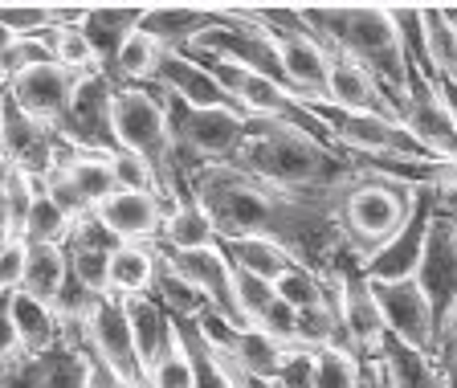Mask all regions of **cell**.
Masks as SVG:
<instances>
[{
	"mask_svg": "<svg viewBox=\"0 0 457 388\" xmlns=\"http://www.w3.org/2000/svg\"><path fill=\"white\" fill-rule=\"evenodd\" d=\"M228 164L270 189L323 192V197H343L352 184L368 176V164L360 156H347L335 143L314 139L295 127L266 123V119H253L249 135L241 139L237 156Z\"/></svg>",
	"mask_w": 457,
	"mask_h": 388,
	"instance_id": "cell-1",
	"label": "cell"
},
{
	"mask_svg": "<svg viewBox=\"0 0 457 388\" xmlns=\"http://www.w3.org/2000/svg\"><path fill=\"white\" fill-rule=\"evenodd\" d=\"M298 17L306 38L327 57H347L363 66L400 111V98L409 90V66L388 21V4H303Z\"/></svg>",
	"mask_w": 457,
	"mask_h": 388,
	"instance_id": "cell-2",
	"label": "cell"
},
{
	"mask_svg": "<svg viewBox=\"0 0 457 388\" xmlns=\"http://www.w3.org/2000/svg\"><path fill=\"white\" fill-rule=\"evenodd\" d=\"M412 197H417V189L368 172V176H363L360 184H352L339 200V229H343V237H347V246L360 257L376 254V249H380L384 241H392V237L400 233V225L409 221Z\"/></svg>",
	"mask_w": 457,
	"mask_h": 388,
	"instance_id": "cell-3",
	"label": "cell"
},
{
	"mask_svg": "<svg viewBox=\"0 0 457 388\" xmlns=\"http://www.w3.org/2000/svg\"><path fill=\"white\" fill-rule=\"evenodd\" d=\"M111 127L119 152L139 156L143 164H152L160 197L168 189V152H171V131H168V111L155 86H114L111 103Z\"/></svg>",
	"mask_w": 457,
	"mask_h": 388,
	"instance_id": "cell-4",
	"label": "cell"
},
{
	"mask_svg": "<svg viewBox=\"0 0 457 388\" xmlns=\"http://www.w3.org/2000/svg\"><path fill=\"white\" fill-rule=\"evenodd\" d=\"M78 335H82L86 351H90L111 376H119L131 388H147V368H143L139 351H135V335H131V323H127L123 299L98 294V303L90 307V315L78 323Z\"/></svg>",
	"mask_w": 457,
	"mask_h": 388,
	"instance_id": "cell-5",
	"label": "cell"
},
{
	"mask_svg": "<svg viewBox=\"0 0 457 388\" xmlns=\"http://www.w3.org/2000/svg\"><path fill=\"white\" fill-rule=\"evenodd\" d=\"M111 103H114V82L106 74H86L74 82V98H70L62 123L54 127L57 139L86 156H114V127H111Z\"/></svg>",
	"mask_w": 457,
	"mask_h": 388,
	"instance_id": "cell-6",
	"label": "cell"
},
{
	"mask_svg": "<svg viewBox=\"0 0 457 388\" xmlns=\"http://www.w3.org/2000/svg\"><path fill=\"white\" fill-rule=\"evenodd\" d=\"M371 303L380 311L384 335L409 343V348L433 356L437 348V319H433V307L420 294L417 278H400V283H368Z\"/></svg>",
	"mask_w": 457,
	"mask_h": 388,
	"instance_id": "cell-7",
	"label": "cell"
},
{
	"mask_svg": "<svg viewBox=\"0 0 457 388\" xmlns=\"http://www.w3.org/2000/svg\"><path fill=\"white\" fill-rule=\"evenodd\" d=\"M400 123L437 164H457V123L433 78L409 74V90L400 98Z\"/></svg>",
	"mask_w": 457,
	"mask_h": 388,
	"instance_id": "cell-8",
	"label": "cell"
},
{
	"mask_svg": "<svg viewBox=\"0 0 457 388\" xmlns=\"http://www.w3.org/2000/svg\"><path fill=\"white\" fill-rule=\"evenodd\" d=\"M433 217H437V189H417L409 221L400 225V233L392 237V241H384L376 254L363 257L360 274L368 278V283H400V278H412L420 266V249H425Z\"/></svg>",
	"mask_w": 457,
	"mask_h": 388,
	"instance_id": "cell-9",
	"label": "cell"
},
{
	"mask_svg": "<svg viewBox=\"0 0 457 388\" xmlns=\"http://www.w3.org/2000/svg\"><path fill=\"white\" fill-rule=\"evenodd\" d=\"M62 148H66V143L57 139L54 127L29 119L9 98V86H4V106H0V156L17 172H25L29 181H46L49 172L57 168V160H62Z\"/></svg>",
	"mask_w": 457,
	"mask_h": 388,
	"instance_id": "cell-10",
	"label": "cell"
},
{
	"mask_svg": "<svg viewBox=\"0 0 457 388\" xmlns=\"http://www.w3.org/2000/svg\"><path fill=\"white\" fill-rule=\"evenodd\" d=\"M155 254H160V262L168 266L171 274L184 278V283L209 303V311H217L220 319L233 323V327H245V319H241V311H237V294H233V270H228L225 254H220L217 246H209V249L155 246Z\"/></svg>",
	"mask_w": 457,
	"mask_h": 388,
	"instance_id": "cell-11",
	"label": "cell"
},
{
	"mask_svg": "<svg viewBox=\"0 0 457 388\" xmlns=\"http://www.w3.org/2000/svg\"><path fill=\"white\" fill-rule=\"evenodd\" d=\"M4 388H90V351H86L78 327H70L66 340L41 356H21L0 372Z\"/></svg>",
	"mask_w": 457,
	"mask_h": 388,
	"instance_id": "cell-12",
	"label": "cell"
},
{
	"mask_svg": "<svg viewBox=\"0 0 457 388\" xmlns=\"http://www.w3.org/2000/svg\"><path fill=\"white\" fill-rule=\"evenodd\" d=\"M417 286L433 307L437 327L445 323V315L457 307V221L445 217L437 208V217L428 225L425 249H420V266H417Z\"/></svg>",
	"mask_w": 457,
	"mask_h": 388,
	"instance_id": "cell-13",
	"label": "cell"
},
{
	"mask_svg": "<svg viewBox=\"0 0 457 388\" xmlns=\"http://www.w3.org/2000/svg\"><path fill=\"white\" fill-rule=\"evenodd\" d=\"M168 200L160 192H111L95 208V221L111 229L123 246H152L168 217Z\"/></svg>",
	"mask_w": 457,
	"mask_h": 388,
	"instance_id": "cell-14",
	"label": "cell"
},
{
	"mask_svg": "<svg viewBox=\"0 0 457 388\" xmlns=\"http://www.w3.org/2000/svg\"><path fill=\"white\" fill-rule=\"evenodd\" d=\"M147 86H155L160 95H171V98H180V103L196 106V111H212V106L241 111V106L225 95V86H220L209 70L200 66V62H192L188 54H171V49H163L160 62H155V74H152V82H147Z\"/></svg>",
	"mask_w": 457,
	"mask_h": 388,
	"instance_id": "cell-15",
	"label": "cell"
},
{
	"mask_svg": "<svg viewBox=\"0 0 457 388\" xmlns=\"http://www.w3.org/2000/svg\"><path fill=\"white\" fill-rule=\"evenodd\" d=\"M74 82L78 78L70 74V70H62L57 62H46V66L12 78L9 98L29 114V119H37V123H46V127H57L62 114H66V106H70V98H74Z\"/></svg>",
	"mask_w": 457,
	"mask_h": 388,
	"instance_id": "cell-16",
	"label": "cell"
},
{
	"mask_svg": "<svg viewBox=\"0 0 457 388\" xmlns=\"http://www.w3.org/2000/svg\"><path fill=\"white\" fill-rule=\"evenodd\" d=\"M327 106L335 111H352V114H380V119H396L400 123V111L384 86L368 74L363 66L347 62V57H331V70H327V95H323Z\"/></svg>",
	"mask_w": 457,
	"mask_h": 388,
	"instance_id": "cell-17",
	"label": "cell"
},
{
	"mask_svg": "<svg viewBox=\"0 0 457 388\" xmlns=\"http://www.w3.org/2000/svg\"><path fill=\"white\" fill-rule=\"evenodd\" d=\"M139 21H143V4H95V9L82 13L78 29H82L86 46L95 49L98 70L106 78L114 74V57H119L123 41L139 29Z\"/></svg>",
	"mask_w": 457,
	"mask_h": 388,
	"instance_id": "cell-18",
	"label": "cell"
},
{
	"mask_svg": "<svg viewBox=\"0 0 457 388\" xmlns=\"http://www.w3.org/2000/svg\"><path fill=\"white\" fill-rule=\"evenodd\" d=\"M220 21V9H196V4H152L143 9L139 33L155 41L160 49H171V54H184L192 41L212 29Z\"/></svg>",
	"mask_w": 457,
	"mask_h": 388,
	"instance_id": "cell-19",
	"label": "cell"
},
{
	"mask_svg": "<svg viewBox=\"0 0 457 388\" xmlns=\"http://www.w3.org/2000/svg\"><path fill=\"white\" fill-rule=\"evenodd\" d=\"M278 41V54H282V70L286 82L303 103H323L327 95V70H331V57L314 46L306 33H282Z\"/></svg>",
	"mask_w": 457,
	"mask_h": 388,
	"instance_id": "cell-20",
	"label": "cell"
},
{
	"mask_svg": "<svg viewBox=\"0 0 457 388\" xmlns=\"http://www.w3.org/2000/svg\"><path fill=\"white\" fill-rule=\"evenodd\" d=\"M9 319H12V332H17V343H21V356H41V351L57 348L66 340V323L54 315L49 303H37L29 299L25 291H12L9 294Z\"/></svg>",
	"mask_w": 457,
	"mask_h": 388,
	"instance_id": "cell-21",
	"label": "cell"
},
{
	"mask_svg": "<svg viewBox=\"0 0 457 388\" xmlns=\"http://www.w3.org/2000/svg\"><path fill=\"white\" fill-rule=\"evenodd\" d=\"M376 368H380L384 388H449L433 356H425V351L409 348V343L392 340V335H384L380 356H376Z\"/></svg>",
	"mask_w": 457,
	"mask_h": 388,
	"instance_id": "cell-22",
	"label": "cell"
},
{
	"mask_svg": "<svg viewBox=\"0 0 457 388\" xmlns=\"http://www.w3.org/2000/svg\"><path fill=\"white\" fill-rule=\"evenodd\" d=\"M123 311H127V323H131L135 351H139L143 368H152L163 351L176 343V323H171V315L163 311L160 303H155L152 294H135V299H123Z\"/></svg>",
	"mask_w": 457,
	"mask_h": 388,
	"instance_id": "cell-23",
	"label": "cell"
},
{
	"mask_svg": "<svg viewBox=\"0 0 457 388\" xmlns=\"http://www.w3.org/2000/svg\"><path fill=\"white\" fill-rule=\"evenodd\" d=\"M217 249L225 254V262L233 266V270L266 278V283H278L290 266H298L282 246H274L266 237H225V241H217Z\"/></svg>",
	"mask_w": 457,
	"mask_h": 388,
	"instance_id": "cell-24",
	"label": "cell"
},
{
	"mask_svg": "<svg viewBox=\"0 0 457 388\" xmlns=\"http://www.w3.org/2000/svg\"><path fill=\"white\" fill-rule=\"evenodd\" d=\"M176 323V340H180L184 356L192 364V388H241L237 376L228 372V364L217 356L204 332L196 327V319H171Z\"/></svg>",
	"mask_w": 457,
	"mask_h": 388,
	"instance_id": "cell-25",
	"label": "cell"
},
{
	"mask_svg": "<svg viewBox=\"0 0 457 388\" xmlns=\"http://www.w3.org/2000/svg\"><path fill=\"white\" fill-rule=\"evenodd\" d=\"M155 270H160V254H155V246H119L111 254V274H106V286H111L114 299L152 294Z\"/></svg>",
	"mask_w": 457,
	"mask_h": 388,
	"instance_id": "cell-26",
	"label": "cell"
},
{
	"mask_svg": "<svg viewBox=\"0 0 457 388\" xmlns=\"http://www.w3.org/2000/svg\"><path fill=\"white\" fill-rule=\"evenodd\" d=\"M155 241H160L163 249H209V246H217V233H212L209 217L200 213L196 200L184 197L168 208V217H163Z\"/></svg>",
	"mask_w": 457,
	"mask_h": 388,
	"instance_id": "cell-27",
	"label": "cell"
},
{
	"mask_svg": "<svg viewBox=\"0 0 457 388\" xmlns=\"http://www.w3.org/2000/svg\"><path fill=\"white\" fill-rule=\"evenodd\" d=\"M106 160H111V156H86V152H74V148H62V160H57V168L66 172V181L78 189V197L90 205V213H95L111 192H119Z\"/></svg>",
	"mask_w": 457,
	"mask_h": 388,
	"instance_id": "cell-28",
	"label": "cell"
},
{
	"mask_svg": "<svg viewBox=\"0 0 457 388\" xmlns=\"http://www.w3.org/2000/svg\"><path fill=\"white\" fill-rule=\"evenodd\" d=\"M70 266H66V249L62 246H29L25 254V278H21V291L37 303H49L54 307L57 291L66 283Z\"/></svg>",
	"mask_w": 457,
	"mask_h": 388,
	"instance_id": "cell-29",
	"label": "cell"
},
{
	"mask_svg": "<svg viewBox=\"0 0 457 388\" xmlns=\"http://www.w3.org/2000/svg\"><path fill=\"white\" fill-rule=\"evenodd\" d=\"M388 21L396 29V41H400V54H404V66L409 74L420 78H433V62H428V46H425V17H420L417 4H388Z\"/></svg>",
	"mask_w": 457,
	"mask_h": 388,
	"instance_id": "cell-30",
	"label": "cell"
},
{
	"mask_svg": "<svg viewBox=\"0 0 457 388\" xmlns=\"http://www.w3.org/2000/svg\"><path fill=\"white\" fill-rule=\"evenodd\" d=\"M163 49L155 46L147 33H139L135 29L131 38L123 41V49H119V57H114V74L111 82L114 86H147L155 74V62H160Z\"/></svg>",
	"mask_w": 457,
	"mask_h": 388,
	"instance_id": "cell-31",
	"label": "cell"
},
{
	"mask_svg": "<svg viewBox=\"0 0 457 388\" xmlns=\"http://www.w3.org/2000/svg\"><path fill=\"white\" fill-rule=\"evenodd\" d=\"M70 225H74V221H70L66 213L46 197V189H41L37 197H33V205H29L25 225H21V241H25V246H62Z\"/></svg>",
	"mask_w": 457,
	"mask_h": 388,
	"instance_id": "cell-32",
	"label": "cell"
},
{
	"mask_svg": "<svg viewBox=\"0 0 457 388\" xmlns=\"http://www.w3.org/2000/svg\"><path fill=\"white\" fill-rule=\"evenodd\" d=\"M274 294L282 299L286 307H295V311H314V307H331L327 303V283L314 270L306 266H290L282 278L274 283Z\"/></svg>",
	"mask_w": 457,
	"mask_h": 388,
	"instance_id": "cell-33",
	"label": "cell"
},
{
	"mask_svg": "<svg viewBox=\"0 0 457 388\" xmlns=\"http://www.w3.org/2000/svg\"><path fill=\"white\" fill-rule=\"evenodd\" d=\"M420 17H425V46H428L433 74H437V82L441 78H453L457 74V41H453V33H449L445 13H441V4H433V9H420Z\"/></svg>",
	"mask_w": 457,
	"mask_h": 388,
	"instance_id": "cell-34",
	"label": "cell"
},
{
	"mask_svg": "<svg viewBox=\"0 0 457 388\" xmlns=\"http://www.w3.org/2000/svg\"><path fill=\"white\" fill-rule=\"evenodd\" d=\"M49 46H54V62H57L62 70H70L74 78L103 74V70H98L95 49L86 46V38H82V29H78V25L54 29V33H49Z\"/></svg>",
	"mask_w": 457,
	"mask_h": 388,
	"instance_id": "cell-35",
	"label": "cell"
},
{
	"mask_svg": "<svg viewBox=\"0 0 457 388\" xmlns=\"http://www.w3.org/2000/svg\"><path fill=\"white\" fill-rule=\"evenodd\" d=\"M314 388H360V360L343 348L314 351Z\"/></svg>",
	"mask_w": 457,
	"mask_h": 388,
	"instance_id": "cell-36",
	"label": "cell"
},
{
	"mask_svg": "<svg viewBox=\"0 0 457 388\" xmlns=\"http://www.w3.org/2000/svg\"><path fill=\"white\" fill-rule=\"evenodd\" d=\"M0 29L12 38H49L54 33V9L46 4H0Z\"/></svg>",
	"mask_w": 457,
	"mask_h": 388,
	"instance_id": "cell-37",
	"label": "cell"
},
{
	"mask_svg": "<svg viewBox=\"0 0 457 388\" xmlns=\"http://www.w3.org/2000/svg\"><path fill=\"white\" fill-rule=\"evenodd\" d=\"M62 249H66L70 274H74L86 291L111 294V286H106V274H111V254H106V249H86V246H62Z\"/></svg>",
	"mask_w": 457,
	"mask_h": 388,
	"instance_id": "cell-38",
	"label": "cell"
},
{
	"mask_svg": "<svg viewBox=\"0 0 457 388\" xmlns=\"http://www.w3.org/2000/svg\"><path fill=\"white\" fill-rule=\"evenodd\" d=\"M228 270H233V266H228ZM233 294H237V311H241V319H245V327H253V323L278 303L274 283L241 274V270H233Z\"/></svg>",
	"mask_w": 457,
	"mask_h": 388,
	"instance_id": "cell-39",
	"label": "cell"
},
{
	"mask_svg": "<svg viewBox=\"0 0 457 388\" xmlns=\"http://www.w3.org/2000/svg\"><path fill=\"white\" fill-rule=\"evenodd\" d=\"M46 62H54V46H49V38H21L0 54V74H4V82H12V78L46 66Z\"/></svg>",
	"mask_w": 457,
	"mask_h": 388,
	"instance_id": "cell-40",
	"label": "cell"
},
{
	"mask_svg": "<svg viewBox=\"0 0 457 388\" xmlns=\"http://www.w3.org/2000/svg\"><path fill=\"white\" fill-rule=\"evenodd\" d=\"M106 164H111V176H114V189H119V192H160L152 164H143L139 156L114 152Z\"/></svg>",
	"mask_w": 457,
	"mask_h": 388,
	"instance_id": "cell-41",
	"label": "cell"
},
{
	"mask_svg": "<svg viewBox=\"0 0 457 388\" xmlns=\"http://www.w3.org/2000/svg\"><path fill=\"white\" fill-rule=\"evenodd\" d=\"M147 388H192V364L184 356L180 340L163 351L160 360L147 368Z\"/></svg>",
	"mask_w": 457,
	"mask_h": 388,
	"instance_id": "cell-42",
	"label": "cell"
},
{
	"mask_svg": "<svg viewBox=\"0 0 457 388\" xmlns=\"http://www.w3.org/2000/svg\"><path fill=\"white\" fill-rule=\"evenodd\" d=\"M274 388H314V351L290 343V348H286L282 368H278Z\"/></svg>",
	"mask_w": 457,
	"mask_h": 388,
	"instance_id": "cell-43",
	"label": "cell"
},
{
	"mask_svg": "<svg viewBox=\"0 0 457 388\" xmlns=\"http://www.w3.org/2000/svg\"><path fill=\"white\" fill-rule=\"evenodd\" d=\"M433 360H437L445 384L457 388V307L445 315V323L437 327V348H433Z\"/></svg>",
	"mask_w": 457,
	"mask_h": 388,
	"instance_id": "cell-44",
	"label": "cell"
},
{
	"mask_svg": "<svg viewBox=\"0 0 457 388\" xmlns=\"http://www.w3.org/2000/svg\"><path fill=\"white\" fill-rule=\"evenodd\" d=\"M25 254H29V246L21 241V237L0 249V294L21 291V278H25Z\"/></svg>",
	"mask_w": 457,
	"mask_h": 388,
	"instance_id": "cell-45",
	"label": "cell"
},
{
	"mask_svg": "<svg viewBox=\"0 0 457 388\" xmlns=\"http://www.w3.org/2000/svg\"><path fill=\"white\" fill-rule=\"evenodd\" d=\"M90 388H131V384H123L119 376H111V372H106L103 364L90 356Z\"/></svg>",
	"mask_w": 457,
	"mask_h": 388,
	"instance_id": "cell-46",
	"label": "cell"
},
{
	"mask_svg": "<svg viewBox=\"0 0 457 388\" xmlns=\"http://www.w3.org/2000/svg\"><path fill=\"white\" fill-rule=\"evenodd\" d=\"M17 241V229H12V217H9V205H4V192H0V249Z\"/></svg>",
	"mask_w": 457,
	"mask_h": 388,
	"instance_id": "cell-47",
	"label": "cell"
},
{
	"mask_svg": "<svg viewBox=\"0 0 457 388\" xmlns=\"http://www.w3.org/2000/svg\"><path fill=\"white\" fill-rule=\"evenodd\" d=\"M445 21H449V33H453V41H457V4H445Z\"/></svg>",
	"mask_w": 457,
	"mask_h": 388,
	"instance_id": "cell-48",
	"label": "cell"
},
{
	"mask_svg": "<svg viewBox=\"0 0 457 388\" xmlns=\"http://www.w3.org/2000/svg\"><path fill=\"white\" fill-rule=\"evenodd\" d=\"M228 372H233V368H228ZM233 376H237V372H233ZM237 384H241V388H274V384H262V380H245V376H237Z\"/></svg>",
	"mask_w": 457,
	"mask_h": 388,
	"instance_id": "cell-49",
	"label": "cell"
},
{
	"mask_svg": "<svg viewBox=\"0 0 457 388\" xmlns=\"http://www.w3.org/2000/svg\"><path fill=\"white\" fill-rule=\"evenodd\" d=\"M4 86H9V82H4V74H0V90H4Z\"/></svg>",
	"mask_w": 457,
	"mask_h": 388,
	"instance_id": "cell-50",
	"label": "cell"
},
{
	"mask_svg": "<svg viewBox=\"0 0 457 388\" xmlns=\"http://www.w3.org/2000/svg\"><path fill=\"white\" fill-rule=\"evenodd\" d=\"M0 106H4V90H0Z\"/></svg>",
	"mask_w": 457,
	"mask_h": 388,
	"instance_id": "cell-51",
	"label": "cell"
},
{
	"mask_svg": "<svg viewBox=\"0 0 457 388\" xmlns=\"http://www.w3.org/2000/svg\"><path fill=\"white\" fill-rule=\"evenodd\" d=\"M0 388H4V384H0Z\"/></svg>",
	"mask_w": 457,
	"mask_h": 388,
	"instance_id": "cell-52",
	"label": "cell"
}]
</instances>
